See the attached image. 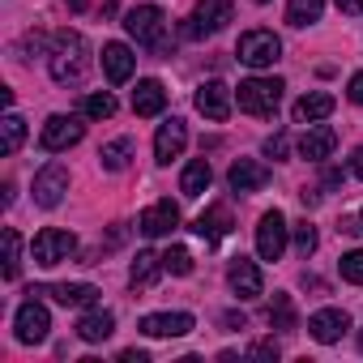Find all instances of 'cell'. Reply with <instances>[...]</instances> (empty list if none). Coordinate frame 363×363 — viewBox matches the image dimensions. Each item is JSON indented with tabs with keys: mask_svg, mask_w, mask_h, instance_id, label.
<instances>
[{
	"mask_svg": "<svg viewBox=\"0 0 363 363\" xmlns=\"http://www.w3.org/2000/svg\"><path fill=\"white\" fill-rule=\"evenodd\" d=\"M86 73H90V48H86V39L77 30H60L52 39V77L60 86H73Z\"/></svg>",
	"mask_w": 363,
	"mask_h": 363,
	"instance_id": "6da1fadb",
	"label": "cell"
},
{
	"mask_svg": "<svg viewBox=\"0 0 363 363\" xmlns=\"http://www.w3.org/2000/svg\"><path fill=\"white\" fill-rule=\"evenodd\" d=\"M282 82L278 77H248V82H240V90H235V103H240V111H248V116H274L278 111V103H282Z\"/></svg>",
	"mask_w": 363,
	"mask_h": 363,
	"instance_id": "7a4b0ae2",
	"label": "cell"
},
{
	"mask_svg": "<svg viewBox=\"0 0 363 363\" xmlns=\"http://www.w3.org/2000/svg\"><path fill=\"white\" fill-rule=\"evenodd\" d=\"M235 56H240L248 69H269V65L282 56V39H278L274 30H248V35H240Z\"/></svg>",
	"mask_w": 363,
	"mask_h": 363,
	"instance_id": "3957f363",
	"label": "cell"
},
{
	"mask_svg": "<svg viewBox=\"0 0 363 363\" xmlns=\"http://www.w3.org/2000/svg\"><path fill=\"white\" fill-rule=\"evenodd\" d=\"M73 248H77L73 231H60V227H43V231L35 235V244H30L35 265H43V269H52V265L69 261V257H73Z\"/></svg>",
	"mask_w": 363,
	"mask_h": 363,
	"instance_id": "277c9868",
	"label": "cell"
},
{
	"mask_svg": "<svg viewBox=\"0 0 363 363\" xmlns=\"http://www.w3.org/2000/svg\"><path fill=\"white\" fill-rule=\"evenodd\" d=\"M162 26H167V18H162L158 5H137V9H128V18H124V30H128L141 48H162Z\"/></svg>",
	"mask_w": 363,
	"mask_h": 363,
	"instance_id": "5b68a950",
	"label": "cell"
},
{
	"mask_svg": "<svg viewBox=\"0 0 363 363\" xmlns=\"http://www.w3.org/2000/svg\"><path fill=\"white\" fill-rule=\"evenodd\" d=\"M231 18H235L231 0H201V5L193 9V18H189V26H184V35H189V39H206V35L223 30Z\"/></svg>",
	"mask_w": 363,
	"mask_h": 363,
	"instance_id": "8992f818",
	"label": "cell"
},
{
	"mask_svg": "<svg viewBox=\"0 0 363 363\" xmlns=\"http://www.w3.org/2000/svg\"><path fill=\"white\" fill-rule=\"evenodd\" d=\"M13 329H18V342H26V346H39V342H48L52 312H48L39 299H26V303L18 308V316H13Z\"/></svg>",
	"mask_w": 363,
	"mask_h": 363,
	"instance_id": "52a82bcc",
	"label": "cell"
},
{
	"mask_svg": "<svg viewBox=\"0 0 363 363\" xmlns=\"http://www.w3.org/2000/svg\"><path fill=\"white\" fill-rule=\"evenodd\" d=\"M82 133H86V124H82L77 116H48V124H43V133H39V145H43L48 154H60V150L77 145Z\"/></svg>",
	"mask_w": 363,
	"mask_h": 363,
	"instance_id": "ba28073f",
	"label": "cell"
},
{
	"mask_svg": "<svg viewBox=\"0 0 363 363\" xmlns=\"http://www.w3.org/2000/svg\"><path fill=\"white\" fill-rule=\"evenodd\" d=\"M286 240H291L286 218H282L278 210H269V214L257 223V252H261V261H278V257L286 252Z\"/></svg>",
	"mask_w": 363,
	"mask_h": 363,
	"instance_id": "9c48e42d",
	"label": "cell"
},
{
	"mask_svg": "<svg viewBox=\"0 0 363 363\" xmlns=\"http://www.w3.org/2000/svg\"><path fill=\"white\" fill-rule=\"evenodd\" d=\"M65 193H69V171H65L60 162H48V167L35 175V206L56 210V206L65 201Z\"/></svg>",
	"mask_w": 363,
	"mask_h": 363,
	"instance_id": "30bf717a",
	"label": "cell"
},
{
	"mask_svg": "<svg viewBox=\"0 0 363 363\" xmlns=\"http://www.w3.org/2000/svg\"><path fill=\"white\" fill-rule=\"evenodd\" d=\"M141 333L145 337H184L193 333V316L189 312H150L141 316Z\"/></svg>",
	"mask_w": 363,
	"mask_h": 363,
	"instance_id": "8fae6325",
	"label": "cell"
},
{
	"mask_svg": "<svg viewBox=\"0 0 363 363\" xmlns=\"http://www.w3.org/2000/svg\"><path fill=\"white\" fill-rule=\"evenodd\" d=\"M231 103H235V94H231V86H223V82H206V86L197 90V111H201L206 120H214V124H223V120L231 116Z\"/></svg>",
	"mask_w": 363,
	"mask_h": 363,
	"instance_id": "7c38bea8",
	"label": "cell"
},
{
	"mask_svg": "<svg viewBox=\"0 0 363 363\" xmlns=\"http://www.w3.org/2000/svg\"><path fill=\"white\" fill-rule=\"evenodd\" d=\"M227 179H231L235 193H261L269 184V167L257 162V158H235L231 171H227Z\"/></svg>",
	"mask_w": 363,
	"mask_h": 363,
	"instance_id": "4fadbf2b",
	"label": "cell"
},
{
	"mask_svg": "<svg viewBox=\"0 0 363 363\" xmlns=\"http://www.w3.org/2000/svg\"><path fill=\"white\" fill-rule=\"evenodd\" d=\"M184 145H189V128H184V120H167V124H158V137H154V158L158 162H171V158H179L184 154Z\"/></svg>",
	"mask_w": 363,
	"mask_h": 363,
	"instance_id": "5bb4252c",
	"label": "cell"
},
{
	"mask_svg": "<svg viewBox=\"0 0 363 363\" xmlns=\"http://www.w3.org/2000/svg\"><path fill=\"white\" fill-rule=\"evenodd\" d=\"M346 329H350V316H346L342 308H320V312H312V316H308V333H312L316 342H325V346H329V342H337Z\"/></svg>",
	"mask_w": 363,
	"mask_h": 363,
	"instance_id": "9a60e30c",
	"label": "cell"
},
{
	"mask_svg": "<svg viewBox=\"0 0 363 363\" xmlns=\"http://www.w3.org/2000/svg\"><path fill=\"white\" fill-rule=\"evenodd\" d=\"M30 295H56V303H65V308H90L99 299V286H90V282H60V286H30Z\"/></svg>",
	"mask_w": 363,
	"mask_h": 363,
	"instance_id": "2e32d148",
	"label": "cell"
},
{
	"mask_svg": "<svg viewBox=\"0 0 363 363\" xmlns=\"http://www.w3.org/2000/svg\"><path fill=\"white\" fill-rule=\"evenodd\" d=\"M137 227H141L145 235H171V231L179 227V206H175V201H154V206L137 218Z\"/></svg>",
	"mask_w": 363,
	"mask_h": 363,
	"instance_id": "e0dca14e",
	"label": "cell"
},
{
	"mask_svg": "<svg viewBox=\"0 0 363 363\" xmlns=\"http://www.w3.org/2000/svg\"><path fill=\"white\" fill-rule=\"evenodd\" d=\"M231 291H235L240 299H257V295L265 291V278H261L257 261H248V257H235V261H231Z\"/></svg>",
	"mask_w": 363,
	"mask_h": 363,
	"instance_id": "ac0fdd59",
	"label": "cell"
},
{
	"mask_svg": "<svg viewBox=\"0 0 363 363\" xmlns=\"http://www.w3.org/2000/svg\"><path fill=\"white\" fill-rule=\"evenodd\" d=\"M333 145H337V133H333L329 124H316V128H308V133L299 137V158L320 162V158H329V154H333Z\"/></svg>",
	"mask_w": 363,
	"mask_h": 363,
	"instance_id": "d6986e66",
	"label": "cell"
},
{
	"mask_svg": "<svg viewBox=\"0 0 363 363\" xmlns=\"http://www.w3.org/2000/svg\"><path fill=\"white\" fill-rule=\"evenodd\" d=\"M133 65H137V60H133V52H128L124 43H107V48H103V73H107L111 86H124V82L133 77Z\"/></svg>",
	"mask_w": 363,
	"mask_h": 363,
	"instance_id": "ffe728a7",
	"label": "cell"
},
{
	"mask_svg": "<svg viewBox=\"0 0 363 363\" xmlns=\"http://www.w3.org/2000/svg\"><path fill=\"white\" fill-rule=\"evenodd\" d=\"M162 107H167V90H162V82H154V77L137 82V90H133V111H137V116H158Z\"/></svg>",
	"mask_w": 363,
	"mask_h": 363,
	"instance_id": "44dd1931",
	"label": "cell"
},
{
	"mask_svg": "<svg viewBox=\"0 0 363 363\" xmlns=\"http://www.w3.org/2000/svg\"><path fill=\"white\" fill-rule=\"evenodd\" d=\"M111 333H116V316L103 312V308H90V312L77 320V337H82V342H107Z\"/></svg>",
	"mask_w": 363,
	"mask_h": 363,
	"instance_id": "7402d4cb",
	"label": "cell"
},
{
	"mask_svg": "<svg viewBox=\"0 0 363 363\" xmlns=\"http://www.w3.org/2000/svg\"><path fill=\"white\" fill-rule=\"evenodd\" d=\"M333 94H325V90H312V94H303L299 103H295V120L299 124H316V120H325V116H333Z\"/></svg>",
	"mask_w": 363,
	"mask_h": 363,
	"instance_id": "603a6c76",
	"label": "cell"
},
{
	"mask_svg": "<svg viewBox=\"0 0 363 363\" xmlns=\"http://www.w3.org/2000/svg\"><path fill=\"white\" fill-rule=\"evenodd\" d=\"M210 179H214L210 162H206V158H193V162L184 167V175H179V193H184V197H201V193L210 189Z\"/></svg>",
	"mask_w": 363,
	"mask_h": 363,
	"instance_id": "cb8c5ba5",
	"label": "cell"
},
{
	"mask_svg": "<svg viewBox=\"0 0 363 363\" xmlns=\"http://www.w3.org/2000/svg\"><path fill=\"white\" fill-rule=\"evenodd\" d=\"M193 231H197L201 240H223V235L231 231V214H227L223 206H214V210H206V214L193 223Z\"/></svg>",
	"mask_w": 363,
	"mask_h": 363,
	"instance_id": "d4e9b609",
	"label": "cell"
},
{
	"mask_svg": "<svg viewBox=\"0 0 363 363\" xmlns=\"http://www.w3.org/2000/svg\"><path fill=\"white\" fill-rule=\"evenodd\" d=\"M128 158H133V141H128V137H116V141H107V145L99 150L103 171H124V167H128Z\"/></svg>",
	"mask_w": 363,
	"mask_h": 363,
	"instance_id": "484cf974",
	"label": "cell"
},
{
	"mask_svg": "<svg viewBox=\"0 0 363 363\" xmlns=\"http://www.w3.org/2000/svg\"><path fill=\"white\" fill-rule=\"evenodd\" d=\"M158 269H162V257H158V252H137V261H133V269H128V282H133V286H150V282L158 278Z\"/></svg>",
	"mask_w": 363,
	"mask_h": 363,
	"instance_id": "4316f807",
	"label": "cell"
},
{
	"mask_svg": "<svg viewBox=\"0 0 363 363\" xmlns=\"http://www.w3.org/2000/svg\"><path fill=\"white\" fill-rule=\"evenodd\" d=\"M320 9H325V0H291L286 22L291 26H312V22H320Z\"/></svg>",
	"mask_w": 363,
	"mask_h": 363,
	"instance_id": "83f0119b",
	"label": "cell"
},
{
	"mask_svg": "<svg viewBox=\"0 0 363 363\" xmlns=\"http://www.w3.org/2000/svg\"><path fill=\"white\" fill-rule=\"evenodd\" d=\"M0 128H5V137H0V150H5V154H18L22 141H26V120H22L18 111H9Z\"/></svg>",
	"mask_w": 363,
	"mask_h": 363,
	"instance_id": "f1b7e54d",
	"label": "cell"
},
{
	"mask_svg": "<svg viewBox=\"0 0 363 363\" xmlns=\"http://www.w3.org/2000/svg\"><path fill=\"white\" fill-rule=\"evenodd\" d=\"M18 274H22V235L9 227V231H5V278L13 282Z\"/></svg>",
	"mask_w": 363,
	"mask_h": 363,
	"instance_id": "f546056e",
	"label": "cell"
},
{
	"mask_svg": "<svg viewBox=\"0 0 363 363\" xmlns=\"http://www.w3.org/2000/svg\"><path fill=\"white\" fill-rule=\"evenodd\" d=\"M162 269L175 274V278L193 274V252H189V248H167V252H162Z\"/></svg>",
	"mask_w": 363,
	"mask_h": 363,
	"instance_id": "4dcf8cb0",
	"label": "cell"
},
{
	"mask_svg": "<svg viewBox=\"0 0 363 363\" xmlns=\"http://www.w3.org/2000/svg\"><path fill=\"white\" fill-rule=\"evenodd\" d=\"M82 111H86L90 120H111V116H116V99H111L107 90H103V94H86Z\"/></svg>",
	"mask_w": 363,
	"mask_h": 363,
	"instance_id": "1f68e13d",
	"label": "cell"
},
{
	"mask_svg": "<svg viewBox=\"0 0 363 363\" xmlns=\"http://www.w3.org/2000/svg\"><path fill=\"white\" fill-rule=\"evenodd\" d=\"M269 325H278V329H295V312H291V299H286V295H278V299L269 303Z\"/></svg>",
	"mask_w": 363,
	"mask_h": 363,
	"instance_id": "d6a6232c",
	"label": "cell"
},
{
	"mask_svg": "<svg viewBox=\"0 0 363 363\" xmlns=\"http://www.w3.org/2000/svg\"><path fill=\"white\" fill-rule=\"evenodd\" d=\"M337 269H342V278H346V282H354V286H363V248H354V252H346Z\"/></svg>",
	"mask_w": 363,
	"mask_h": 363,
	"instance_id": "836d02e7",
	"label": "cell"
},
{
	"mask_svg": "<svg viewBox=\"0 0 363 363\" xmlns=\"http://www.w3.org/2000/svg\"><path fill=\"white\" fill-rule=\"evenodd\" d=\"M291 231H295L299 257H312V252H316V227H312V223H299V227H291Z\"/></svg>",
	"mask_w": 363,
	"mask_h": 363,
	"instance_id": "e575fe53",
	"label": "cell"
},
{
	"mask_svg": "<svg viewBox=\"0 0 363 363\" xmlns=\"http://www.w3.org/2000/svg\"><path fill=\"white\" fill-rule=\"evenodd\" d=\"M265 154H269V158H286V133L265 137Z\"/></svg>",
	"mask_w": 363,
	"mask_h": 363,
	"instance_id": "d590c367",
	"label": "cell"
},
{
	"mask_svg": "<svg viewBox=\"0 0 363 363\" xmlns=\"http://www.w3.org/2000/svg\"><path fill=\"white\" fill-rule=\"evenodd\" d=\"M248 354H252V359H278V346H269V342H257Z\"/></svg>",
	"mask_w": 363,
	"mask_h": 363,
	"instance_id": "8d00e7d4",
	"label": "cell"
},
{
	"mask_svg": "<svg viewBox=\"0 0 363 363\" xmlns=\"http://www.w3.org/2000/svg\"><path fill=\"white\" fill-rule=\"evenodd\" d=\"M333 5L346 13V18H354V13H363V0H333Z\"/></svg>",
	"mask_w": 363,
	"mask_h": 363,
	"instance_id": "74e56055",
	"label": "cell"
},
{
	"mask_svg": "<svg viewBox=\"0 0 363 363\" xmlns=\"http://www.w3.org/2000/svg\"><path fill=\"white\" fill-rule=\"evenodd\" d=\"M346 94H350V103H363V73L350 77V90H346Z\"/></svg>",
	"mask_w": 363,
	"mask_h": 363,
	"instance_id": "f35d334b",
	"label": "cell"
},
{
	"mask_svg": "<svg viewBox=\"0 0 363 363\" xmlns=\"http://www.w3.org/2000/svg\"><path fill=\"white\" fill-rule=\"evenodd\" d=\"M120 363H150V354H145V350H124Z\"/></svg>",
	"mask_w": 363,
	"mask_h": 363,
	"instance_id": "ab89813d",
	"label": "cell"
},
{
	"mask_svg": "<svg viewBox=\"0 0 363 363\" xmlns=\"http://www.w3.org/2000/svg\"><path fill=\"white\" fill-rule=\"evenodd\" d=\"M350 171H354V175H359V179H363V145H359V150H354V154H350Z\"/></svg>",
	"mask_w": 363,
	"mask_h": 363,
	"instance_id": "60d3db41",
	"label": "cell"
},
{
	"mask_svg": "<svg viewBox=\"0 0 363 363\" xmlns=\"http://www.w3.org/2000/svg\"><path fill=\"white\" fill-rule=\"evenodd\" d=\"M359 350H363V333H359Z\"/></svg>",
	"mask_w": 363,
	"mask_h": 363,
	"instance_id": "b9f144b4",
	"label": "cell"
},
{
	"mask_svg": "<svg viewBox=\"0 0 363 363\" xmlns=\"http://www.w3.org/2000/svg\"><path fill=\"white\" fill-rule=\"evenodd\" d=\"M257 5H269V0H257Z\"/></svg>",
	"mask_w": 363,
	"mask_h": 363,
	"instance_id": "7bdbcfd3",
	"label": "cell"
},
{
	"mask_svg": "<svg viewBox=\"0 0 363 363\" xmlns=\"http://www.w3.org/2000/svg\"><path fill=\"white\" fill-rule=\"evenodd\" d=\"M359 223H363V218H359Z\"/></svg>",
	"mask_w": 363,
	"mask_h": 363,
	"instance_id": "ee69618b",
	"label": "cell"
}]
</instances>
